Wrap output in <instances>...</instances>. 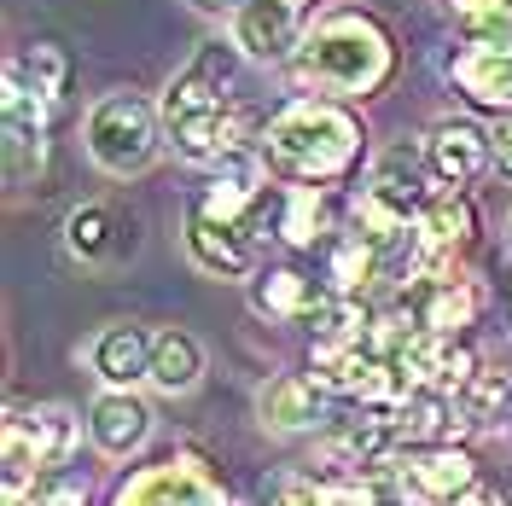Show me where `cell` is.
Here are the masks:
<instances>
[{
	"instance_id": "obj_1",
	"label": "cell",
	"mask_w": 512,
	"mask_h": 506,
	"mask_svg": "<svg viewBox=\"0 0 512 506\" xmlns=\"http://www.w3.org/2000/svg\"><path fill=\"white\" fill-rule=\"evenodd\" d=\"M239 41H204L181 76H169L158 111H163V134L175 140V152L187 163L216 169L222 158H233L239 146H256L251 123L239 111Z\"/></svg>"
},
{
	"instance_id": "obj_2",
	"label": "cell",
	"mask_w": 512,
	"mask_h": 506,
	"mask_svg": "<svg viewBox=\"0 0 512 506\" xmlns=\"http://www.w3.org/2000/svg\"><path fill=\"white\" fill-rule=\"evenodd\" d=\"M256 146H262L268 169L291 175L297 187H332V181H350L361 169L367 128L338 99H291L268 117Z\"/></svg>"
},
{
	"instance_id": "obj_3",
	"label": "cell",
	"mask_w": 512,
	"mask_h": 506,
	"mask_svg": "<svg viewBox=\"0 0 512 506\" xmlns=\"http://www.w3.org/2000/svg\"><path fill=\"white\" fill-rule=\"evenodd\" d=\"M291 76L315 94L373 99L396 76V35L373 12H326L315 30H303Z\"/></svg>"
},
{
	"instance_id": "obj_4",
	"label": "cell",
	"mask_w": 512,
	"mask_h": 506,
	"mask_svg": "<svg viewBox=\"0 0 512 506\" xmlns=\"http://www.w3.org/2000/svg\"><path fill=\"white\" fill-rule=\"evenodd\" d=\"M82 140H88V158L105 169V175H140V169H152L163 146V111L152 105L146 94H134V88H117V94H105L88 111V128H82Z\"/></svg>"
},
{
	"instance_id": "obj_5",
	"label": "cell",
	"mask_w": 512,
	"mask_h": 506,
	"mask_svg": "<svg viewBox=\"0 0 512 506\" xmlns=\"http://www.w3.org/2000/svg\"><path fill=\"white\" fill-rule=\"evenodd\" d=\"M76 448L70 408H12L6 413V489H24L41 472H59Z\"/></svg>"
},
{
	"instance_id": "obj_6",
	"label": "cell",
	"mask_w": 512,
	"mask_h": 506,
	"mask_svg": "<svg viewBox=\"0 0 512 506\" xmlns=\"http://www.w3.org/2000/svg\"><path fill=\"white\" fill-rule=\"evenodd\" d=\"M111 506H227L222 483L210 477L204 454H169L158 466L117 483Z\"/></svg>"
},
{
	"instance_id": "obj_7",
	"label": "cell",
	"mask_w": 512,
	"mask_h": 506,
	"mask_svg": "<svg viewBox=\"0 0 512 506\" xmlns=\"http://www.w3.org/2000/svg\"><path fill=\"white\" fill-rule=\"evenodd\" d=\"M0 105H6V175H12V187H35L41 169H47V117H53V105L24 82L18 64H6Z\"/></svg>"
},
{
	"instance_id": "obj_8",
	"label": "cell",
	"mask_w": 512,
	"mask_h": 506,
	"mask_svg": "<svg viewBox=\"0 0 512 506\" xmlns=\"http://www.w3.org/2000/svg\"><path fill=\"white\" fill-rule=\"evenodd\" d=\"M448 82L483 117H512V41H460Z\"/></svg>"
},
{
	"instance_id": "obj_9",
	"label": "cell",
	"mask_w": 512,
	"mask_h": 506,
	"mask_svg": "<svg viewBox=\"0 0 512 506\" xmlns=\"http://www.w3.org/2000/svg\"><path fill=\"white\" fill-rule=\"evenodd\" d=\"M396 472H402V489H408L414 506H454L478 483V466L460 443L408 448V454H396Z\"/></svg>"
},
{
	"instance_id": "obj_10",
	"label": "cell",
	"mask_w": 512,
	"mask_h": 506,
	"mask_svg": "<svg viewBox=\"0 0 512 506\" xmlns=\"http://www.w3.org/2000/svg\"><path fill=\"white\" fill-rule=\"evenodd\" d=\"M425 163L443 192H466L495 163V134H483L478 123H460V117H443L425 140Z\"/></svg>"
},
{
	"instance_id": "obj_11",
	"label": "cell",
	"mask_w": 512,
	"mask_h": 506,
	"mask_svg": "<svg viewBox=\"0 0 512 506\" xmlns=\"http://www.w3.org/2000/svg\"><path fill=\"white\" fill-rule=\"evenodd\" d=\"M233 41L251 64H286L303 41V12L291 0H245L233 18Z\"/></svg>"
},
{
	"instance_id": "obj_12",
	"label": "cell",
	"mask_w": 512,
	"mask_h": 506,
	"mask_svg": "<svg viewBox=\"0 0 512 506\" xmlns=\"http://www.w3.org/2000/svg\"><path fill=\"white\" fill-rule=\"evenodd\" d=\"M431 181H437V175H431V163L419 158L414 146H390V152H384L379 163H373V175H367V198H379L384 210H396V216H425V204H431V198H437V192H431Z\"/></svg>"
},
{
	"instance_id": "obj_13",
	"label": "cell",
	"mask_w": 512,
	"mask_h": 506,
	"mask_svg": "<svg viewBox=\"0 0 512 506\" xmlns=\"http://www.w3.org/2000/svg\"><path fill=\"white\" fill-rule=\"evenodd\" d=\"M88 437H94V448L105 460H128L152 437V408L134 390H105L94 402V413H88Z\"/></svg>"
},
{
	"instance_id": "obj_14",
	"label": "cell",
	"mask_w": 512,
	"mask_h": 506,
	"mask_svg": "<svg viewBox=\"0 0 512 506\" xmlns=\"http://www.w3.org/2000/svg\"><path fill=\"white\" fill-rule=\"evenodd\" d=\"M187 256L204 274H216V280H245L256 268V251H251V239H245V227L216 222L198 204L187 210Z\"/></svg>"
},
{
	"instance_id": "obj_15",
	"label": "cell",
	"mask_w": 512,
	"mask_h": 506,
	"mask_svg": "<svg viewBox=\"0 0 512 506\" xmlns=\"http://www.w3.org/2000/svg\"><path fill=\"white\" fill-rule=\"evenodd\" d=\"M88 361H94V373L105 379V390H134L140 379H152V338L140 332V326H105L94 344H88Z\"/></svg>"
},
{
	"instance_id": "obj_16",
	"label": "cell",
	"mask_w": 512,
	"mask_h": 506,
	"mask_svg": "<svg viewBox=\"0 0 512 506\" xmlns=\"http://www.w3.org/2000/svg\"><path fill=\"white\" fill-rule=\"evenodd\" d=\"M326 297H332V291H320V285L309 280V274H297V268H268V274L251 280V309L268 315V320H297V326H309Z\"/></svg>"
},
{
	"instance_id": "obj_17",
	"label": "cell",
	"mask_w": 512,
	"mask_h": 506,
	"mask_svg": "<svg viewBox=\"0 0 512 506\" xmlns=\"http://www.w3.org/2000/svg\"><path fill=\"white\" fill-rule=\"evenodd\" d=\"M256 413H262L268 431H315L326 419V390L315 379H303V373H280V379H268Z\"/></svg>"
},
{
	"instance_id": "obj_18",
	"label": "cell",
	"mask_w": 512,
	"mask_h": 506,
	"mask_svg": "<svg viewBox=\"0 0 512 506\" xmlns=\"http://www.w3.org/2000/svg\"><path fill=\"white\" fill-rule=\"evenodd\" d=\"M414 315L431 338H460L478 315V291L466 280H425L414 297Z\"/></svg>"
},
{
	"instance_id": "obj_19",
	"label": "cell",
	"mask_w": 512,
	"mask_h": 506,
	"mask_svg": "<svg viewBox=\"0 0 512 506\" xmlns=\"http://www.w3.org/2000/svg\"><path fill=\"white\" fill-rule=\"evenodd\" d=\"M274 233L286 239L291 251H315L320 239L332 233V204L320 187H286L280 192V222Z\"/></svg>"
},
{
	"instance_id": "obj_20",
	"label": "cell",
	"mask_w": 512,
	"mask_h": 506,
	"mask_svg": "<svg viewBox=\"0 0 512 506\" xmlns=\"http://www.w3.org/2000/svg\"><path fill=\"white\" fill-rule=\"evenodd\" d=\"M198 379H204V349H198V338L181 332V326L158 332L152 338V384H158L163 396H181Z\"/></svg>"
},
{
	"instance_id": "obj_21",
	"label": "cell",
	"mask_w": 512,
	"mask_h": 506,
	"mask_svg": "<svg viewBox=\"0 0 512 506\" xmlns=\"http://www.w3.org/2000/svg\"><path fill=\"white\" fill-rule=\"evenodd\" d=\"M64 251L76 256V262H111L117 256V210L111 204H76L70 216H64Z\"/></svg>"
},
{
	"instance_id": "obj_22",
	"label": "cell",
	"mask_w": 512,
	"mask_h": 506,
	"mask_svg": "<svg viewBox=\"0 0 512 506\" xmlns=\"http://www.w3.org/2000/svg\"><path fill=\"white\" fill-rule=\"evenodd\" d=\"M373 349L367 344H326V338H315V349H309V373H315L320 390H332V396H355L361 390V379L373 373Z\"/></svg>"
},
{
	"instance_id": "obj_23",
	"label": "cell",
	"mask_w": 512,
	"mask_h": 506,
	"mask_svg": "<svg viewBox=\"0 0 512 506\" xmlns=\"http://www.w3.org/2000/svg\"><path fill=\"white\" fill-rule=\"evenodd\" d=\"M12 64L24 70V82H30L47 105H64V94H70V59H64L59 41H30Z\"/></svg>"
},
{
	"instance_id": "obj_24",
	"label": "cell",
	"mask_w": 512,
	"mask_h": 506,
	"mask_svg": "<svg viewBox=\"0 0 512 506\" xmlns=\"http://www.w3.org/2000/svg\"><path fill=\"white\" fill-rule=\"evenodd\" d=\"M367 326H373V315L361 309V297L332 291L315 309V320H309V338H326V344H367Z\"/></svg>"
},
{
	"instance_id": "obj_25",
	"label": "cell",
	"mask_w": 512,
	"mask_h": 506,
	"mask_svg": "<svg viewBox=\"0 0 512 506\" xmlns=\"http://www.w3.org/2000/svg\"><path fill=\"white\" fill-rule=\"evenodd\" d=\"M384 262L379 251L361 239V233H344V239H332V291H344V297H355L367 280H379Z\"/></svg>"
},
{
	"instance_id": "obj_26",
	"label": "cell",
	"mask_w": 512,
	"mask_h": 506,
	"mask_svg": "<svg viewBox=\"0 0 512 506\" xmlns=\"http://www.w3.org/2000/svg\"><path fill=\"white\" fill-rule=\"evenodd\" d=\"M507 402H512V367H478V373H472V384L454 396V408L466 413L472 425H489V419L507 408Z\"/></svg>"
},
{
	"instance_id": "obj_27",
	"label": "cell",
	"mask_w": 512,
	"mask_h": 506,
	"mask_svg": "<svg viewBox=\"0 0 512 506\" xmlns=\"http://www.w3.org/2000/svg\"><path fill=\"white\" fill-rule=\"evenodd\" d=\"M466 41H512V0H443Z\"/></svg>"
},
{
	"instance_id": "obj_28",
	"label": "cell",
	"mask_w": 512,
	"mask_h": 506,
	"mask_svg": "<svg viewBox=\"0 0 512 506\" xmlns=\"http://www.w3.org/2000/svg\"><path fill=\"white\" fill-rule=\"evenodd\" d=\"M6 506H88V477L82 472H41L24 489H6Z\"/></svg>"
},
{
	"instance_id": "obj_29",
	"label": "cell",
	"mask_w": 512,
	"mask_h": 506,
	"mask_svg": "<svg viewBox=\"0 0 512 506\" xmlns=\"http://www.w3.org/2000/svg\"><path fill=\"white\" fill-rule=\"evenodd\" d=\"M274 506H320V483L315 477H291V483H280V501Z\"/></svg>"
},
{
	"instance_id": "obj_30",
	"label": "cell",
	"mask_w": 512,
	"mask_h": 506,
	"mask_svg": "<svg viewBox=\"0 0 512 506\" xmlns=\"http://www.w3.org/2000/svg\"><path fill=\"white\" fill-rule=\"evenodd\" d=\"M495 169H501V175H512V117H501V123H495Z\"/></svg>"
},
{
	"instance_id": "obj_31",
	"label": "cell",
	"mask_w": 512,
	"mask_h": 506,
	"mask_svg": "<svg viewBox=\"0 0 512 506\" xmlns=\"http://www.w3.org/2000/svg\"><path fill=\"white\" fill-rule=\"evenodd\" d=\"M192 12H204V18H239V6L245 0H187Z\"/></svg>"
},
{
	"instance_id": "obj_32",
	"label": "cell",
	"mask_w": 512,
	"mask_h": 506,
	"mask_svg": "<svg viewBox=\"0 0 512 506\" xmlns=\"http://www.w3.org/2000/svg\"><path fill=\"white\" fill-rule=\"evenodd\" d=\"M454 506H507V501H501L495 489H483V483H472V489H466V495H460Z\"/></svg>"
},
{
	"instance_id": "obj_33",
	"label": "cell",
	"mask_w": 512,
	"mask_h": 506,
	"mask_svg": "<svg viewBox=\"0 0 512 506\" xmlns=\"http://www.w3.org/2000/svg\"><path fill=\"white\" fill-rule=\"evenodd\" d=\"M507 245H512V216H507Z\"/></svg>"
},
{
	"instance_id": "obj_34",
	"label": "cell",
	"mask_w": 512,
	"mask_h": 506,
	"mask_svg": "<svg viewBox=\"0 0 512 506\" xmlns=\"http://www.w3.org/2000/svg\"><path fill=\"white\" fill-rule=\"evenodd\" d=\"M291 6H297V12H303V6H309V0H291Z\"/></svg>"
}]
</instances>
